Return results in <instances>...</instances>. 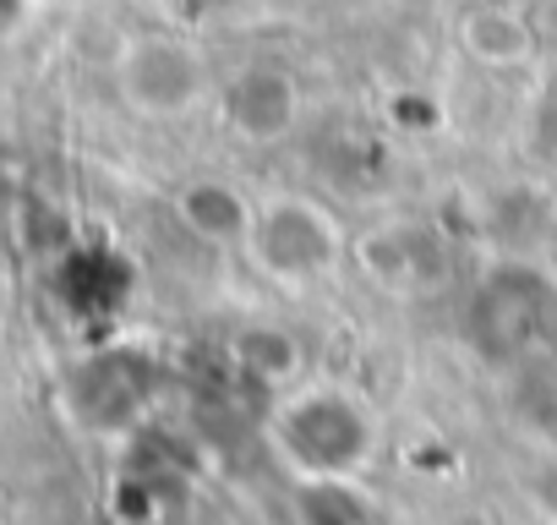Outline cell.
Listing matches in <instances>:
<instances>
[{
    "instance_id": "obj_9",
    "label": "cell",
    "mask_w": 557,
    "mask_h": 525,
    "mask_svg": "<svg viewBox=\"0 0 557 525\" xmlns=\"http://www.w3.org/2000/svg\"><path fill=\"white\" fill-rule=\"evenodd\" d=\"M459 45L481 66H519L535 50V23L519 7H470L459 17Z\"/></svg>"
},
{
    "instance_id": "obj_8",
    "label": "cell",
    "mask_w": 557,
    "mask_h": 525,
    "mask_svg": "<svg viewBox=\"0 0 557 525\" xmlns=\"http://www.w3.org/2000/svg\"><path fill=\"white\" fill-rule=\"evenodd\" d=\"M110 514L115 525H186L191 514V476L181 460L170 454H148L137 449L110 492Z\"/></svg>"
},
{
    "instance_id": "obj_10",
    "label": "cell",
    "mask_w": 557,
    "mask_h": 525,
    "mask_svg": "<svg viewBox=\"0 0 557 525\" xmlns=\"http://www.w3.org/2000/svg\"><path fill=\"white\" fill-rule=\"evenodd\" d=\"M175 213H181V224L191 235H202L213 246H246V230H251L257 203H246L230 181H191L175 197Z\"/></svg>"
},
{
    "instance_id": "obj_4",
    "label": "cell",
    "mask_w": 557,
    "mask_h": 525,
    "mask_svg": "<svg viewBox=\"0 0 557 525\" xmlns=\"http://www.w3.org/2000/svg\"><path fill=\"white\" fill-rule=\"evenodd\" d=\"M339 252H345V241H339V224L323 203H312L301 192H278V197L257 203L251 230H246V257L268 280L307 285V280L334 269Z\"/></svg>"
},
{
    "instance_id": "obj_11",
    "label": "cell",
    "mask_w": 557,
    "mask_h": 525,
    "mask_svg": "<svg viewBox=\"0 0 557 525\" xmlns=\"http://www.w3.org/2000/svg\"><path fill=\"white\" fill-rule=\"evenodd\" d=\"M296 525H377V509L356 487V476H301Z\"/></svg>"
},
{
    "instance_id": "obj_5",
    "label": "cell",
    "mask_w": 557,
    "mask_h": 525,
    "mask_svg": "<svg viewBox=\"0 0 557 525\" xmlns=\"http://www.w3.org/2000/svg\"><path fill=\"white\" fill-rule=\"evenodd\" d=\"M115 88L121 99L137 110V115H153V121H170V115H186L202 105L208 94V66L191 45L170 39V34H143L121 50V66H115Z\"/></svg>"
},
{
    "instance_id": "obj_12",
    "label": "cell",
    "mask_w": 557,
    "mask_h": 525,
    "mask_svg": "<svg viewBox=\"0 0 557 525\" xmlns=\"http://www.w3.org/2000/svg\"><path fill=\"white\" fill-rule=\"evenodd\" d=\"M34 12V0H0V45H12Z\"/></svg>"
},
{
    "instance_id": "obj_3",
    "label": "cell",
    "mask_w": 557,
    "mask_h": 525,
    "mask_svg": "<svg viewBox=\"0 0 557 525\" xmlns=\"http://www.w3.org/2000/svg\"><path fill=\"white\" fill-rule=\"evenodd\" d=\"M159 356L137 345H99L66 373V411L94 438H137L164 400Z\"/></svg>"
},
{
    "instance_id": "obj_2",
    "label": "cell",
    "mask_w": 557,
    "mask_h": 525,
    "mask_svg": "<svg viewBox=\"0 0 557 525\" xmlns=\"http://www.w3.org/2000/svg\"><path fill=\"white\" fill-rule=\"evenodd\" d=\"M268 438L296 476H356L372 460V416L345 389H301L273 411Z\"/></svg>"
},
{
    "instance_id": "obj_13",
    "label": "cell",
    "mask_w": 557,
    "mask_h": 525,
    "mask_svg": "<svg viewBox=\"0 0 557 525\" xmlns=\"http://www.w3.org/2000/svg\"><path fill=\"white\" fill-rule=\"evenodd\" d=\"M541 126H546V137L557 143V72H552V83H546V94H541Z\"/></svg>"
},
{
    "instance_id": "obj_15",
    "label": "cell",
    "mask_w": 557,
    "mask_h": 525,
    "mask_svg": "<svg viewBox=\"0 0 557 525\" xmlns=\"http://www.w3.org/2000/svg\"><path fill=\"white\" fill-rule=\"evenodd\" d=\"M475 7H519V0H475Z\"/></svg>"
},
{
    "instance_id": "obj_1",
    "label": "cell",
    "mask_w": 557,
    "mask_h": 525,
    "mask_svg": "<svg viewBox=\"0 0 557 525\" xmlns=\"http://www.w3.org/2000/svg\"><path fill=\"white\" fill-rule=\"evenodd\" d=\"M465 340L486 367H524L557 345V274L530 257H503L470 285Z\"/></svg>"
},
{
    "instance_id": "obj_6",
    "label": "cell",
    "mask_w": 557,
    "mask_h": 525,
    "mask_svg": "<svg viewBox=\"0 0 557 525\" xmlns=\"http://www.w3.org/2000/svg\"><path fill=\"white\" fill-rule=\"evenodd\" d=\"M132 285H137L132 262L115 246H104V241H77L55 262V296H61V307L77 323H110V318H121L126 302H132Z\"/></svg>"
},
{
    "instance_id": "obj_7",
    "label": "cell",
    "mask_w": 557,
    "mask_h": 525,
    "mask_svg": "<svg viewBox=\"0 0 557 525\" xmlns=\"http://www.w3.org/2000/svg\"><path fill=\"white\" fill-rule=\"evenodd\" d=\"M301 83L273 66V61H257V66H240L230 83H224V121L235 126V137L246 143H278L301 126Z\"/></svg>"
},
{
    "instance_id": "obj_14",
    "label": "cell",
    "mask_w": 557,
    "mask_h": 525,
    "mask_svg": "<svg viewBox=\"0 0 557 525\" xmlns=\"http://www.w3.org/2000/svg\"><path fill=\"white\" fill-rule=\"evenodd\" d=\"M443 525H492V520H486V514H475V509H465V514H448Z\"/></svg>"
}]
</instances>
